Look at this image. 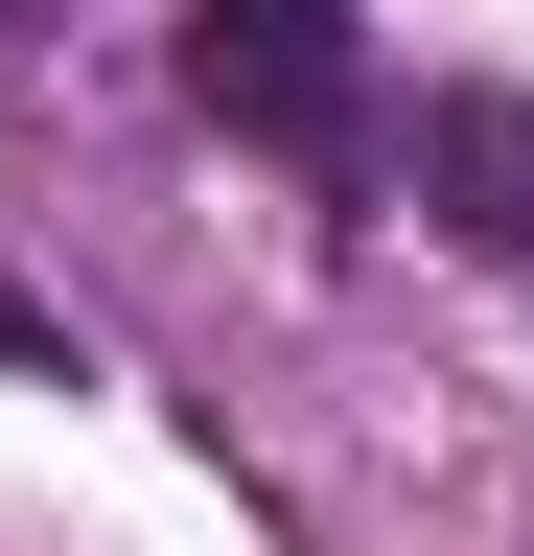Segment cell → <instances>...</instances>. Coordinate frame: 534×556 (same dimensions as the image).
Wrapping results in <instances>:
<instances>
[{
  "label": "cell",
  "instance_id": "obj_2",
  "mask_svg": "<svg viewBox=\"0 0 534 556\" xmlns=\"http://www.w3.org/2000/svg\"><path fill=\"white\" fill-rule=\"evenodd\" d=\"M395 186H419V208H442L464 255H534V93H419Z\"/></svg>",
  "mask_w": 534,
  "mask_h": 556
},
{
  "label": "cell",
  "instance_id": "obj_3",
  "mask_svg": "<svg viewBox=\"0 0 534 556\" xmlns=\"http://www.w3.org/2000/svg\"><path fill=\"white\" fill-rule=\"evenodd\" d=\"M0 371H71V325H47V302H24V278H0Z\"/></svg>",
  "mask_w": 534,
  "mask_h": 556
},
{
  "label": "cell",
  "instance_id": "obj_1",
  "mask_svg": "<svg viewBox=\"0 0 534 556\" xmlns=\"http://www.w3.org/2000/svg\"><path fill=\"white\" fill-rule=\"evenodd\" d=\"M186 93L280 163H349V0H210L186 24Z\"/></svg>",
  "mask_w": 534,
  "mask_h": 556
}]
</instances>
